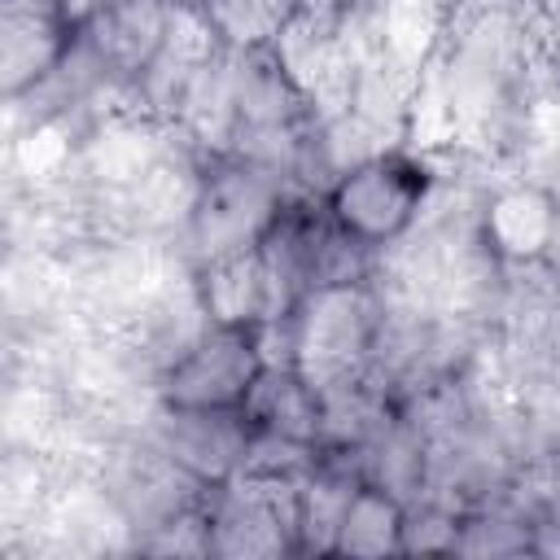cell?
I'll return each mask as SVG.
<instances>
[{
	"instance_id": "obj_1",
	"label": "cell",
	"mask_w": 560,
	"mask_h": 560,
	"mask_svg": "<svg viewBox=\"0 0 560 560\" xmlns=\"http://www.w3.org/2000/svg\"><path fill=\"white\" fill-rule=\"evenodd\" d=\"M289 192V179L267 171L262 162H249L241 153H201L197 188L179 228L188 271L258 249Z\"/></svg>"
},
{
	"instance_id": "obj_2",
	"label": "cell",
	"mask_w": 560,
	"mask_h": 560,
	"mask_svg": "<svg viewBox=\"0 0 560 560\" xmlns=\"http://www.w3.org/2000/svg\"><path fill=\"white\" fill-rule=\"evenodd\" d=\"M385 328V289L381 280L359 284H319L298 298L289 311V363L319 389L363 381L372 372Z\"/></svg>"
},
{
	"instance_id": "obj_3",
	"label": "cell",
	"mask_w": 560,
	"mask_h": 560,
	"mask_svg": "<svg viewBox=\"0 0 560 560\" xmlns=\"http://www.w3.org/2000/svg\"><path fill=\"white\" fill-rule=\"evenodd\" d=\"M433 184H438L433 162L394 144V149H381V153L346 166L332 179V188L324 192V201H328V214L350 236L389 254L424 219V210L433 201Z\"/></svg>"
},
{
	"instance_id": "obj_4",
	"label": "cell",
	"mask_w": 560,
	"mask_h": 560,
	"mask_svg": "<svg viewBox=\"0 0 560 560\" xmlns=\"http://www.w3.org/2000/svg\"><path fill=\"white\" fill-rule=\"evenodd\" d=\"M206 521L219 560L302 556V499H298V481L289 477L236 472L210 486Z\"/></svg>"
},
{
	"instance_id": "obj_5",
	"label": "cell",
	"mask_w": 560,
	"mask_h": 560,
	"mask_svg": "<svg viewBox=\"0 0 560 560\" xmlns=\"http://www.w3.org/2000/svg\"><path fill=\"white\" fill-rule=\"evenodd\" d=\"M206 490L210 486H201L192 472H184L144 433L131 442H118L101 464V494L114 508V516L122 521V529H131V547L149 529L201 508Z\"/></svg>"
},
{
	"instance_id": "obj_6",
	"label": "cell",
	"mask_w": 560,
	"mask_h": 560,
	"mask_svg": "<svg viewBox=\"0 0 560 560\" xmlns=\"http://www.w3.org/2000/svg\"><path fill=\"white\" fill-rule=\"evenodd\" d=\"M262 363L258 328L206 324L153 381V398L166 407H245Z\"/></svg>"
},
{
	"instance_id": "obj_7",
	"label": "cell",
	"mask_w": 560,
	"mask_h": 560,
	"mask_svg": "<svg viewBox=\"0 0 560 560\" xmlns=\"http://www.w3.org/2000/svg\"><path fill=\"white\" fill-rule=\"evenodd\" d=\"M79 0H0V88L4 101L39 92L79 48Z\"/></svg>"
},
{
	"instance_id": "obj_8",
	"label": "cell",
	"mask_w": 560,
	"mask_h": 560,
	"mask_svg": "<svg viewBox=\"0 0 560 560\" xmlns=\"http://www.w3.org/2000/svg\"><path fill=\"white\" fill-rule=\"evenodd\" d=\"M140 433L184 472H192L201 486H219L236 477L254 442V424L245 407H166L158 398Z\"/></svg>"
},
{
	"instance_id": "obj_9",
	"label": "cell",
	"mask_w": 560,
	"mask_h": 560,
	"mask_svg": "<svg viewBox=\"0 0 560 560\" xmlns=\"http://www.w3.org/2000/svg\"><path fill=\"white\" fill-rule=\"evenodd\" d=\"M551 214H556V188L551 179H516L499 184L481 206H477V228L486 249L503 267H534L542 262L547 236H551Z\"/></svg>"
},
{
	"instance_id": "obj_10",
	"label": "cell",
	"mask_w": 560,
	"mask_h": 560,
	"mask_svg": "<svg viewBox=\"0 0 560 560\" xmlns=\"http://www.w3.org/2000/svg\"><path fill=\"white\" fill-rule=\"evenodd\" d=\"M192 289L197 302L206 311L210 324H232V328H258L267 319H276V298H271V280L262 271L258 249L249 254H232L206 267H192Z\"/></svg>"
},
{
	"instance_id": "obj_11",
	"label": "cell",
	"mask_w": 560,
	"mask_h": 560,
	"mask_svg": "<svg viewBox=\"0 0 560 560\" xmlns=\"http://www.w3.org/2000/svg\"><path fill=\"white\" fill-rule=\"evenodd\" d=\"M245 416L258 433H280L315 446L324 438V398L293 363H262L245 398Z\"/></svg>"
},
{
	"instance_id": "obj_12",
	"label": "cell",
	"mask_w": 560,
	"mask_h": 560,
	"mask_svg": "<svg viewBox=\"0 0 560 560\" xmlns=\"http://www.w3.org/2000/svg\"><path fill=\"white\" fill-rule=\"evenodd\" d=\"M407 503L372 481H363L346 508L332 556H402Z\"/></svg>"
},
{
	"instance_id": "obj_13",
	"label": "cell",
	"mask_w": 560,
	"mask_h": 560,
	"mask_svg": "<svg viewBox=\"0 0 560 560\" xmlns=\"http://www.w3.org/2000/svg\"><path fill=\"white\" fill-rule=\"evenodd\" d=\"M551 188H556V214H551V236L542 249V271L560 284V179H551Z\"/></svg>"
},
{
	"instance_id": "obj_14",
	"label": "cell",
	"mask_w": 560,
	"mask_h": 560,
	"mask_svg": "<svg viewBox=\"0 0 560 560\" xmlns=\"http://www.w3.org/2000/svg\"><path fill=\"white\" fill-rule=\"evenodd\" d=\"M542 31H547V39H542V52H547V70L560 79V18L556 22H538Z\"/></svg>"
},
{
	"instance_id": "obj_15",
	"label": "cell",
	"mask_w": 560,
	"mask_h": 560,
	"mask_svg": "<svg viewBox=\"0 0 560 560\" xmlns=\"http://www.w3.org/2000/svg\"><path fill=\"white\" fill-rule=\"evenodd\" d=\"M525 13H534V22H556L560 0H525Z\"/></svg>"
},
{
	"instance_id": "obj_16",
	"label": "cell",
	"mask_w": 560,
	"mask_h": 560,
	"mask_svg": "<svg viewBox=\"0 0 560 560\" xmlns=\"http://www.w3.org/2000/svg\"><path fill=\"white\" fill-rule=\"evenodd\" d=\"M346 4H350V9H363V4H372V0H346Z\"/></svg>"
}]
</instances>
